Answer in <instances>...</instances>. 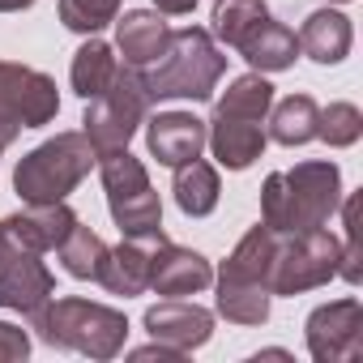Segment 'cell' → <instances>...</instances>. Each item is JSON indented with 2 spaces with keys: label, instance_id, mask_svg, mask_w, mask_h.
<instances>
[{
  "label": "cell",
  "instance_id": "31",
  "mask_svg": "<svg viewBox=\"0 0 363 363\" xmlns=\"http://www.w3.org/2000/svg\"><path fill=\"white\" fill-rule=\"evenodd\" d=\"M201 5V0H154V9L158 13H171V18H184V13H193Z\"/></svg>",
  "mask_w": 363,
  "mask_h": 363
},
{
  "label": "cell",
  "instance_id": "7",
  "mask_svg": "<svg viewBox=\"0 0 363 363\" xmlns=\"http://www.w3.org/2000/svg\"><path fill=\"white\" fill-rule=\"evenodd\" d=\"M337 261H342V244L325 227H312V231H299V235H282L274 269H269V295L316 291L329 278H337Z\"/></svg>",
  "mask_w": 363,
  "mask_h": 363
},
{
  "label": "cell",
  "instance_id": "15",
  "mask_svg": "<svg viewBox=\"0 0 363 363\" xmlns=\"http://www.w3.org/2000/svg\"><path fill=\"white\" fill-rule=\"evenodd\" d=\"M52 295H56V278H52V269L35 252L13 257V261L0 265V308H13L22 316H35Z\"/></svg>",
  "mask_w": 363,
  "mask_h": 363
},
{
  "label": "cell",
  "instance_id": "19",
  "mask_svg": "<svg viewBox=\"0 0 363 363\" xmlns=\"http://www.w3.org/2000/svg\"><path fill=\"white\" fill-rule=\"evenodd\" d=\"M235 52H240L257 73H282V69L295 65V56H299V39H295V30H286L282 22L265 18V22H257V26L244 35V43H240Z\"/></svg>",
  "mask_w": 363,
  "mask_h": 363
},
{
  "label": "cell",
  "instance_id": "3",
  "mask_svg": "<svg viewBox=\"0 0 363 363\" xmlns=\"http://www.w3.org/2000/svg\"><path fill=\"white\" fill-rule=\"evenodd\" d=\"M30 329L56 350H77L90 359H116L124 350V337H128V316L120 308H107V303L56 299L52 295L30 316Z\"/></svg>",
  "mask_w": 363,
  "mask_h": 363
},
{
  "label": "cell",
  "instance_id": "22",
  "mask_svg": "<svg viewBox=\"0 0 363 363\" xmlns=\"http://www.w3.org/2000/svg\"><path fill=\"white\" fill-rule=\"evenodd\" d=\"M269 299H274L269 286L218 274V316H227L235 325H265L269 320Z\"/></svg>",
  "mask_w": 363,
  "mask_h": 363
},
{
  "label": "cell",
  "instance_id": "32",
  "mask_svg": "<svg viewBox=\"0 0 363 363\" xmlns=\"http://www.w3.org/2000/svg\"><path fill=\"white\" fill-rule=\"evenodd\" d=\"M30 5H35V0H0V13H22Z\"/></svg>",
  "mask_w": 363,
  "mask_h": 363
},
{
  "label": "cell",
  "instance_id": "25",
  "mask_svg": "<svg viewBox=\"0 0 363 363\" xmlns=\"http://www.w3.org/2000/svg\"><path fill=\"white\" fill-rule=\"evenodd\" d=\"M269 18V5L265 0H218L214 5V18H210V35L223 43V48H240L244 35Z\"/></svg>",
  "mask_w": 363,
  "mask_h": 363
},
{
  "label": "cell",
  "instance_id": "10",
  "mask_svg": "<svg viewBox=\"0 0 363 363\" xmlns=\"http://www.w3.org/2000/svg\"><path fill=\"white\" fill-rule=\"evenodd\" d=\"M77 214L65 206V201H48V206H26L22 214H9V218H0V235L9 240L13 257H43V252H56L60 240L73 231Z\"/></svg>",
  "mask_w": 363,
  "mask_h": 363
},
{
  "label": "cell",
  "instance_id": "1",
  "mask_svg": "<svg viewBox=\"0 0 363 363\" xmlns=\"http://www.w3.org/2000/svg\"><path fill=\"white\" fill-rule=\"evenodd\" d=\"M342 206V171L329 158L295 162L291 171H274L261 189V223L278 235H299L325 227Z\"/></svg>",
  "mask_w": 363,
  "mask_h": 363
},
{
  "label": "cell",
  "instance_id": "8",
  "mask_svg": "<svg viewBox=\"0 0 363 363\" xmlns=\"http://www.w3.org/2000/svg\"><path fill=\"white\" fill-rule=\"evenodd\" d=\"M60 111L56 82L39 69L0 60V150L13 145L22 128H43Z\"/></svg>",
  "mask_w": 363,
  "mask_h": 363
},
{
  "label": "cell",
  "instance_id": "30",
  "mask_svg": "<svg viewBox=\"0 0 363 363\" xmlns=\"http://www.w3.org/2000/svg\"><path fill=\"white\" fill-rule=\"evenodd\" d=\"M26 354H30L26 329H18V325H9V320H0V363H18V359H26Z\"/></svg>",
  "mask_w": 363,
  "mask_h": 363
},
{
  "label": "cell",
  "instance_id": "5",
  "mask_svg": "<svg viewBox=\"0 0 363 363\" xmlns=\"http://www.w3.org/2000/svg\"><path fill=\"white\" fill-rule=\"evenodd\" d=\"M99 175H103V189H107V210H111L124 240H167L162 235V201L150 184L141 158L128 154V145L103 150Z\"/></svg>",
  "mask_w": 363,
  "mask_h": 363
},
{
  "label": "cell",
  "instance_id": "4",
  "mask_svg": "<svg viewBox=\"0 0 363 363\" xmlns=\"http://www.w3.org/2000/svg\"><path fill=\"white\" fill-rule=\"evenodd\" d=\"M99 162V150L90 145L86 133H56L52 141L35 145L18 171H13V189L26 206H48V201H65L82 179L90 175V167Z\"/></svg>",
  "mask_w": 363,
  "mask_h": 363
},
{
  "label": "cell",
  "instance_id": "33",
  "mask_svg": "<svg viewBox=\"0 0 363 363\" xmlns=\"http://www.w3.org/2000/svg\"><path fill=\"white\" fill-rule=\"evenodd\" d=\"M5 261H13V248H9V240H5V235H0V265H5Z\"/></svg>",
  "mask_w": 363,
  "mask_h": 363
},
{
  "label": "cell",
  "instance_id": "28",
  "mask_svg": "<svg viewBox=\"0 0 363 363\" xmlns=\"http://www.w3.org/2000/svg\"><path fill=\"white\" fill-rule=\"evenodd\" d=\"M359 133H363V116H359L354 103H329V107L320 111V120H316V137H320L325 145H333V150L354 145Z\"/></svg>",
  "mask_w": 363,
  "mask_h": 363
},
{
  "label": "cell",
  "instance_id": "2",
  "mask_svg": "<svg viewBox=\"0 0 363 363\" xmlns=\"http://www.w3.org/2000/svg\"><path fill=\"white\" fill-rule=\"evenodd\" d=\"M223 73H227V52L214 43V35L201 26H184V30H171L167 52L154 65H145L141 77L154 103L162 99L206 103L214 99V86L223 82Z\"/></svg>",
  "mask_w": 363,
  "mask_h": 363
},
{
  "label": "cell",
  "instance_id": "34",
  "mask_svg": "<svg viewBox=\"0 0 363 363\" xmlns=\"http://www.w3.org/2000/svg\"><path fill=\"white\" fill-rule=\"evenodd\" d=\"M333 5H346V0H333Z\"/></svg>",
  "mask_w": 363,
  "mask_h": 363
},
{
  "label": "cell",
  "instance_id": "24",
  "mask_svg": "<svg viewBox=\"0 0 363 363\" xmlns=\"http://www.w3.org/2000/svg\"><path fill=\"white\" fill-rule=\"evenodd\" d=\"M56 257H60V265H65V274H69V278L94 282V278H99V265H103V257H107V244H103L90 227H82V218H77V223H73V231L60 240Z\"/></svg>",
  "mask_w": 363,
  "mask_h": 363
},
{
  "label": "cell",
  "instance_id": "9",
  "mask_svg": "<svg viewBox=\"0 0 363 363\" xmlns=\"http://www.w3.org/2000/svg\"><path fill=\"white\" fill-rule=\"evenodd\" d=\"M308 354L316 363H354L363 354V303L333 299L308 316Z\"/></svg>",
  "mask_w": 363,
  "mask_h": 363
},
{
  "label": "cell",
  "instance_id": "6",
  "mask_svg": "<svg viewBox=\"0 0 363 363\" xmlns=\"http://www.w3.org/2000/svg\"><path fill=\"white\" fill-rule=\"evenodd\" d=\"M154 99L145 90V77L141 69L133 65H120L111 86L94 99H86V116H82V133L90 137V145L103 154V150H124L133 141V133L145 124Z\"/></svg>",
  "mask_w": 363,
  "mask_h": 363
},
{
  "label": "cell",
  "instance_id": "12",
  "mask_svg": "<svg viewBox=\"0 0 363 363\" xmlns=\"http://www.w3.org/2000/svg\"><path fill=\"white\" fill-rule=\"evenodd\" d=\"M214 282V265L193 252V248H179L171 240H158L150 252V291L167 295V299H184L197 295Z\"/></svg>",
  "mask_w": 363,
  "mask_h": 363
},
{
  "label": "cell",
  "instance_id": "16",
  "mask_svg": "<svg viewBox=\"0 0 363 363\" xmlns=\"http://www.w3.org/2000/svg\"><path fill=\"white\" fill-rule=\"evenodd\" d=\"M167 39H171V26L154 9H128L124 18H116V48H120L124 65H133V69L154 65L167 52Z\"/></svg>",
  "mask_w": 363,
  "mask_h": 363
},
{
  "label": "cell",
  "instance_id": "18",
  "mask_svg": "<svg viewBox=\"0 0 363 363\" xmlns=\"http://www.w3.org/2000/svg\"><path fill=\"white\" fill-rule=\"evenodd\" d=\"M299 52L316 65H342L350 56V43H354V30H350V18L337 13V9H316L303 18L299 26Z\"/></svg>",
  "mask_w": 363,
  "mask_h": 363
},
{
  "label": "cell",
  "instance_id": "21",
  "mask_svg": "<svg viewBox=\"0 0 363 363\" xmlns=\"http://www.w3.org/2000/svg\"><path fill=\"white\" fill-rule=\"evenodd\" d=\"M316 120H320V107L312 94H286L282 103L269 107V133L278 145H308L316 137Z\"/></svg>",
  "mask_w": 363,
  "mask_h": 363
},
{
  "label": "cell",
  "instance_id": "20",
  "mask_svg": "<svg viewBox=\"0 0 363 363\" xmlns=\"http://www.w3.org/2000/svg\"><path fill=\"white\" fill-rule=\"evenodd\" d=\"M171 193H175V206L184 210L189 218H206V214H214L223 184H218V171H214L210 162L193 158V162H179V167H175Z\"/></svg>",
  "mask_w": 363,
  "mask_h": 363
},
{
  "label": "cell",
  "instance_id": "23",
  "mask_svg": "<svg viewBox=\"0 0 363 363\" xmlns=\"http://www.w3.org/2000/svg\"><path fill=\"white\" fill-rule=\"evenodd\" d=\"M116 69H120V60H116V52L103 43V39H86L82 48H77V56H73V90L82 94V99H94V94H103L107 86H111V77H116Z\"/></svg>",
  "mask_w": 363,
  "mask_h": 363
},
{
  "label": "cell",
  "instance_id": "14",
  "mask_svg": "<svg viewBox=\"0 0 363 363\" xmlns=\"http://www.w3.org/2000/svg\"><path fill=\"white\" fill-rule=\"evenodd\" d=\"M265 120H244V116H227L214 111V120L206 124V145L214 150V158L227 171H248L261 154H265Z\"/></svg>",
  "mask_w": 363,
  "mask_h": 363
},
{
  "label": "cell",
  "instance_id": "13",
  "mask_svg": "<svg viewBox=\"0 0 363 363\" xmlns=\"http://www.w3.org/2000/svg\"><path fill=\"white\" fill-rule=\"evenodd\" d=\"M145 145L162 167H179L193 162L206 150V120H197L193 111H158L154 120H145Z\"/></svg>",
  "mask_w": 363,
  "mask_h": 363
},
{
  "label": "cell",
  "instance_id": "29",
  "mask_svg": "<svg viewBox=\"0 0 363 363\" xmlns=\"http://www.w3.org/2000/svg\"><path fill=\"white\" fill-rule=\"evenodd\" d=\"M342 218H346V248H342V261H337V278H346L350 286L363 278V248H359V197H346L342 206Z\"/></svg>",
  "mask_w": 363,
  "mask_h": 363
},
{
  "label": "cell",
  "instance_id": "11",
  "mask_svg": "<svg viewBox=\"0 0 363 363\" xmlns=\"http://www.w3.org/2000/svg\"><path fill=\"white\" fill-rule=\"evenodd\" d=\"M145 333L179 354H189L214 337V312L189 299H162L145 312Z\"/></svg>",
  "mask_w": 363,
  "mask_h": 363
},
{
  "label": "cell",
  "instance_id": "26",
  "mask_svg": "<svg viewBox=\"0 0 363 363\" xmlns=\"http://www.w3.org/2000/svg\"><path fill=\"white\" fill-rule=\"evenodd\" d=\"M274 107V86L265 82V73H244L227 86V94L214 103V111H227V116H244V120H265Z\"/></svg>",
  "mask_w": 363,
  "mask_h": 363
},
{
  "label": "cell",
  "instance_id": "17",
  "mask_svg": "<svg viewBox=\"0 0 363 363\" xmlns=\"http://www.w3.org/2000/svg\"><path fill=\"white\" fill-rule=\"evenodd\" d=\"M154 244L158 240H124V244L107 248L94 282H103L111 295H124V299L145 295L150 291V252H154Z\"/></svg>",
  "mask_w": 363,
  "mask_h": 363
},
{
  "label": "cell",
  "instance_id": "27",
  "mask_svg": "<svg viewBox=\"0 0 363 363\" xmlns=\"http://www.w3.org/2000/svg\"><path fill=\"white\" fill-rule=\"evenodd\" d=\"M120 18V0H60V22L73 35H99Z\"/></svg>",
  "mask_w": 363,
  "mask_h": 363
}]
</instances>
